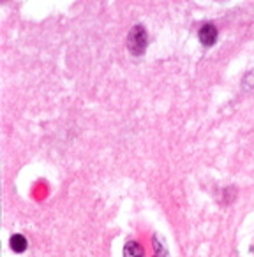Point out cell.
Returning a JSON list of instances; mask_svg holds the SVG:
<instances>
[{"label":"cell","instance_id":"obj_1","mask_svg":"<svg viewBox=\"0 0 254 257\" xmlns=\"http://www.w3.org/2000/svg\"><path fill=\"white\" fill-rule=\"evenodd\" d=\"M147 46H148V36L145 27L134 25L131 29L129 36H127V50L133 55H136V57H140V55H143L147 51Z\"/></svg>","mask_w":254,"mask_h":257},{"label":"cell","instance_id":"obj_2","mask_svg":"<svg viewBox=\"0 0 254 257\" xmlns=\"http://www.w3.org/2000/svg\"><path fill=\"white\" fill-rule=\"evenodd\" d=\"M198 37H200V43L203 44V46H207V48L214 46L215 41H217V29H215L212 23H205L200 29V32H198Z\"/></svg>","mask_w":254,"mask_h":257},{"label":"cell","instance_id":"obj_3","mask_svg":"<svg viewBox=\"0 0 254 257\" xmlns=\"http://www.w3.org/2000/svg\"><path fill=\"white\" fill-rule=\"evenodd\" d=\"M124 257H145L143 246L138 241H127L124 245Z\"/></svg>","mask_w":254,"mask_h":257},{"label":"cell","instance_id":"obj_4","mask_svg":"<svg viewBox=\"0 0 254 257\" xmlns=\"http://www.w3.org/2000/svg\"><path fill=\"white\" fill-rule=\"evenodd\" d=\"M27 246H29V243H27V239H25V236H23V234L11 236V248H13V252L23 253L27 250Z\"/></svg>","mask_w":254,"mask_h":257},{"label":"cell","instance_id":"obj_5","mask_svg":"<svg viewBox=\"0 0 254 257\" xmlns=\"http://www.w3.org/2000/svg\"><path fill=\"white\" fill-rule=\"evenodd\" d=\"M154 250H155V257H170L166 246L159 241V238H154Z\"/></svg>","mask_w":254,"mask_h":257},{"label":"cell","instance_id":"obj_6","mask_svg":"<svg viewBox=\"0 0 254 257\" xmlns=\"http://www.w3.org/2000/svg\"><path fill=\"white\" fill-rule=\"evenodd\" d=\"M242 85L245 90H254V72H247L242 79Z\"/></svg>","mask_w":254,"mask_h":257}]
</instances>
